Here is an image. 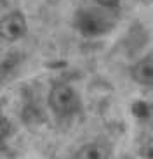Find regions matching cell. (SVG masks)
<instances>
[{
    "mask_svg": "<svg viewBox=\"0 0 153 159\" xmlns=\"http://www.w3.org/2000/svg\"><path fill=\"white\" fill-rule=\"evenodd\" d=\"M131 112L137 119V123L146 128H153V102L137 99L131 106Z\"/></svg>",
    "mask_w": 153,
    "mask_h": 159,
    "instance_id": "8992f818",
    "label": "cell"
},
{
    "mask_svg": "<svg viewBox=\"0 0 153 159\" xmlns=\"http://www.w3.org/2000/svg\"><path fill=\"white\" fill-rule=\"evenodd\" d=\"M139 156L141 159H153V137H148L139 143Z\"/></svg>",
    "mask_w": 153,
    "mask_h": 159,
    "instance_id": "52a82bcc",
    "label": "cell"
},
{
    "mask_svg": "<svg viewBox=\"0 0 153 159\" xmlns=\"http://www.w3.org/2000/svg\"><path fill=\"white\" fill-rule=\"evenodd\" d=\"M113 152L110 143L101 142V140H92V142L84 143L75 154V159H111Z\"/></svg>",
    "mask_w": 153,
    "mask_h": 159,
    "instance_id": "277c9868",
    "label": "cell"
},
{
    "mask_svg": "<svg viewBox=\"0 0 153 159\" xmlns=\"http://www.w3.org/2000/svg\"><path fill=\"white\" fill-rule=\"evenodd\" d=\"M49 107L57 118H70L80 109V95L68 83H54L49 92Z\"/></svg>",
    "mask_w": 153,
    "mask_h": 159,
    "instance_id": "6da1fadb",
    "label": "cell"
},
{
    "mask_svg": "<svg viewBox=\"0 0 153 159\" xmlns=\"http://www.w3.org/2000/svg\"><path fill=\"white\" fill-rule=\"evenodd\" d=\"M2 42H4V40H2V38H0V48H2Z\"/></svg>",
    "mask_w": 153,
    "mask_h": 159,
    "instance_id": "30bf717a",
    "label": "cell"
},
{
    "mask_svg": "<svg viewBox=\"0 0 153 159\" xmlns=\"http://www.w3.org/2000/svg\"><path fill=\"white\" fill-rule=\"evenodd\" d=\"M11 131H12L11 121L5 118V114L2 112V109H0V142H4V140L11 135Z\"/></svg>",
    "mask_w": 153,
    "mask_h": 159,
    "instance_id": "ba28073f",
    "label": "cell"
},
{
    "mask_svg": "<svg viewBox=\"0 0 153 159\" xmlns=\"http://www.w3.org/2000/svg\"><path fill=\"white\" fill-rule=\"evenodd\" d=\"M28 31L26 16L19 11H11L0 17V38L4 42H17Z\"/></svg>",
    "mask_w": 153,
    "mask_h": 159,
    "instance_id": "3957f363",
    "label": "cell"
},
{
    "mask_svg": "<svg viewBox=\"0 0 153 159\" xmlns=\"http://www.w3.org/2000/svg\"><path fill=\"white\" fill-rule=\"evenodd\" d=\"M131 76L143 87H153V56H145L131 69Z\"/></svg>",
    "mask_w": 153,
    "mask_h": 159,
    "instance_id": "5b68a950",
    "label": "cell"
},
{
    "mask_svg": "<svg viewBox=\"0 0 153 159\" xmlns=\"http://www.w3.org/2000/svg\"><path fill=\"white\" fill-rule=\"evenodd\" d=\"M113 26L111 17L94 9H82L75 14V28L85 36H99Z\"/></svg>",
    "mask_w": 153,
    "mask_h": 159,
    "instance_id": "7a4b0ae2",
    "label": "cell"
},
{
    "mask_svg": "<svg viewBox=\"0 0 153 159\" xmlns=\"http://www.w3.org/2000/svg\"><path fill=\"white\" fill-rule=\"evenodd\" d=\"M97 5H101V7L105 9H115L118 4H120V0H94Z\"/></svg>",
    "mask_w": 153,
    "mask_h": 159,
    "instance_id": "9c48e42d",
    "label": "cell"
}]
</instances>
